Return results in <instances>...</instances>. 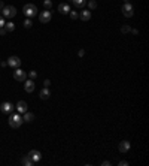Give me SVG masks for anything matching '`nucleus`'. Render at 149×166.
Instances as JSON below:
<instances>
[{
    "label": "nucleus",
    "instance_id": "1",
    "mask_svg": "<svg viewBox=\"0 0 149 166\" xmlns=\"http://www.w3.org/2000/svg\"><path fill=\"white\" fill-rule=\"evenodd\" d=\"M22 123H24V121H22L21 114H12V115L9 117V126H11L12 129H18Z\"/></svg>",
    "mask_w": 149,
    "mask_h": 166
},
{
    "label": "nucleus",
    "instance_id": "2",
    "mask_svg": "<svg viewBox=\"0 0 149 166\" xmlns=\"http://www.w3.org/2000/svg\"><path fill=\"white\" fill-rule=\"evenodd\" d=\"M22 12L27 18H33L34 15H37V8L33 5V3H27L26 6L22 8Z\"/></svg>",
    "mask_w": 149,
    "mask_h": 166
},
{
    "label": "nucleus",
    "instance_id": "3",
    "mask_svg": "<svg viewBox=\"0 0 149 166\" xmlns=\"http://www.w3.org/2000/svg\"><path fill=\"white\" fill-rule=\"evenodd\" d=\"M3 12V18H14L16 15V8L15 6H5L2 9Z\"/></svg>",
    "mask_w": 149,
    "mask_h": 166
},
{
    "label": "nucleus",
    "instance_id": "4",
    "mask_svg": "<svg viewBox=\"0 0 149 166\" xmlns=\"http://www.w3.org/2000/svg\"><path fill=\"white\" fill-rule=\"evenodd\" d=\"M122 14H124V17H127V18H131L133 15H134V9H133V5L128 2V3H124V6H122Z\"/></svg>",
    "mask_w": 149,
    "mask_h": 166
},
{
    "label": "nucleus",
    "instance_id": "5",
    "mask_svg": "<svg viewBox=\"0 0 149 166\" xmlns=\"http://www.w3.org/2000/svg\"><path fill=\"white\" fill-rule=\"evenodd\" d=\"M14 78H15L16 81H19V82H24V81L27 79V74L24 72L22 69H18V67H16L15 72H14Z\"/></svg>",
    "mask_w": 149,
    "mask_h": 166
},
{
    "label": "nucleus",
    "instance_id": "6",
    "mask_svg": "<svg viewBox=\"0 0 149 166\" xmlns=\"http://www.w3.org/2000/svg\"><path fill=\"white\" fill-rule=\"evenodd\" d=\"M51 18H52L51 11H48V9L39 14V21L42 22V24H46V22H49V21H51Z\"/></svg>",
    "mask_w": 149,
    "mask_h": 166
},
{
    "label": "nucleus",
    "instance_id": "7",
    "mask_svg": "<svg viewBox=\"0 0 149 166\" xmlns=\"http://www.w3.org/2000/svg\"><path fill=\"white\" fill-rule=\"evenodd\" d=\"M19 64H21V58L19 57H16V56H11L9 58H8V66H11V67H19Z\"/></svg>",
    "mask_w": 149,
    "mask_h": 166
},
{
    "label": "nucleus",
    "instance_id": "8",
    "mask_svg": "<svg viewBox=\"0 0 149 166\" xmlns=\"http://www.w3.org/2000/svg\"><path fill=\"white\" fill-rule=\"evenodd\" d=\"M29 156H30V159L33 160V163H37V162H40V159H42V154H40V151H37V150H32V151L29 153Z\"/></svg>",
    "mask_w": 149,
    "mask_h": 166
},
{
    "label": "nucleus",
    "instance_id": "9",
    "mask_svg": "<svg viewBox=\"0 0 149 166\" xmlns=\"http://www.w3.org/2000/svg\"><path fill=\"white\" fill-rule=\"evenodd\" d=\"M16 111H18V114H24V112H27V102H24V100H19L18 103H16Z\"/></svg>",
    "mask_w": 149,
    "mask_h": 166
},
{
    "label": "nucleus",
    "instance_id": "10",
    "mask_svg": "<svg viewBox=\"0 0 149 166\" xmlns=\"http://www.w3.org/2000/svg\"><path fill=\"white\" fill-rule=\"evenodd\" d=\"M14 105L11 103V102H5V103H2V106H0V109H2V112H5V114H11L12 111H14Z\"/></svg>",
    "mask_w": 149,
    "mask_h": 166
},
{
    "label": "nucleus",
    "instance_id": "11",
    "mask_svg": "<svg viewBox=\"0 0 149 166\" xmlns=\"http://www.w3.org/2000/svg\"><path fill=\"white\" fill-rule=\"evenodd\" d=\"M24 90H26L27 93H33L34 91V82H33V79H26V81H24Z\"/></svg>",
    "mask_w": 149,
    "mask_h": 166
},
{
    "label": "nucleus",
    "instance_id": "12",
    "mask_svg": "<svg viewBox=\"0 0 149 166\" xmlns=\"http://www.w3.org/2000/svg\"><path fill=\"white\" fill-rule=\"evenodd\" d=\"M130 142L128 141H122V142H119V145H118V150H119V153H127L128 150H130Z\"/></svg>",
    "mask_w": 149,
    "mask_h": 166
},
{
    "label": "nucleus",
    "instance_id": "13",
    "mask_svg": "<svg viewBox=\"0 0 149 166\" xmlns=\"http://www.w3.org/2000/svg\"><path fill=\"white\" fill-rule=\"evenodd\" d=\"M58 12L63 14V15H66V14L70 12V6H69L67 3H60V5H58Z\"/></svg>",
    "mask_w": 149,
    "mask_h": 166
},
{
    "label": "nucleus",
    "instance_id": "14",
    "mask_svg": "<svg viewBox=\"0 0 149 166\" xmlns=\"http://www.w3.org/2000/svg\"><path fill=\"white\" fill-rule=\"evenodd\" d=\"M34 120V115H33V112H24V117H22V121L24 123H32Z\"/></svg>",
    "mask_w": 149,
    "mask_h": 166
},
{
    "label": "nucleus",
    "instance_id": "15",
    "mask_svg": "<svg viewBox=\"0 0 149 166\" xmlns=\"http://www.w3.org/2000/svg\"><path fill=\"white\" fill-rule=\"evenodd\" d=\"M79 17H81V19H82V21H90V19H91V11L84 9V11L79 14Z\"/></svg>",
    "mask_w": 149,
    "mask_h": 166
},
{
    "label": "nucleus",
    "instance_id": "16",
    "mask_svg": "<svg viewBox=\"0 0 149 166\" xmlns=\"http://www.w3.org/2000/svg\"><path fill=\"white\" fill-rule=\"evenodd\" d=\"M21 163H22L24 166H33V165H34V163H33V160L30 159V156H29V154H27V156H22Z\"/></svg>",
    "mask_w": 149,
    "mask_h": 166
},
{
    "label": "nucleus",
    "instance_id": "17",
    "mask_svg": "<svg viewBox=\"0 0 149 166\" xmlns=\"http://www.w3.org/2000/svg\"><path fill=\"white\" fill-rule=\"evenodd\" d=\"M39 96H40V99H48L49 96H51V93H49V90H48V87H43V90L40 91V94H39Z\"/></svg>",
    "mask_w": 149,
    "mask_h": 166
},
{
    "label": "nucleus",
    "instance_id": "18",
    "mask_svg": "<svg viewBox=\"0 0 149 166\" xmlns=\"http://www.w3.org/2000/svg\"><path fill=\"white\" fill-rule=\"evenodd\" d=\"M72 3L76 8H84L87 5V0H72Z\"/></svg>",
    "mask_w": 149,
    "mask_h": 166
},
{
    "label": "nucleus",
    "instance_id": "19",
    "mask_svg": "<svg viewBox=\"0 0 149 166\" xmlns=\"http://www.w3.org/2000/svg\"><path fill=\"white\" fill-rule=\"evenodd\" d=\"M5 29L8 30V32H14L15 30V24H14V22H5Z\"/></svg>",
    "mask_w": 149,
    "mask_h": 166
},
{
    "label": "nucleus",
    "instance_id": "20",
    "mask_svg": "<svg viewBox=\"0 0 149 166\" xmlns=\"http://www.w3.org/2000/svg\"><path fill=\"white\" fill-rule=\"evenodd\" d=\"M43 6L49 11V9L52 8V0H43Z\"/></svg>",
    "mask_w": 149,
    "mask_h": 166
},
{
    "label": "nucleus",
    "instance_id": "21",
    "mask_svg": "<svg viewBox=\"0 0 149 166\" xmlns=\"http://www.w3.org/2000/svg\"><path fill=\"white\" fill-rule=\"evenodd\" d=\"M69 14H70V18L72 19H78L79 18V12H76V11H70Z\"/></svg>",
    "mask_w": 149,
    "mask_h": 166
},
{
    "label": "nucleus",
    "instance_id": "22",
    "mask_svg": "<svg viewBox=\"0 0 149 166\" xmlns=\"http://www.w3.org/2000/svg\"><path fill=\"white\" fill-rule=\"evenodd\" d=\"M32 26H33V21L30 18H27L26 21H24V27H26V29H30Z\"/></svg>",
    "mask_w": 149,
    "mask_h": 166
},
{
    "label": "nucleus",
    "instance_id": "23",
    "mask_svg": "<svg viewBox=\"0 0 149 166\" xmlns=\"http://www.w3.org/2000/svg\"><path fill=\"white\" fill-rule=\"evenodd\" d=\"M121 32H122V33H130V32H131V27H130V26H122V27H121Z\"/></svg>",
    "mask_w": 149,
    "mask_h": 166
},
{
    "label": "nucleus",
    "instance_id": "24",
    "mask_svg": "<svg viewBox=\"0 0 149 166\" xmlns=\"http://www.w3.org/2000/svg\"><path fill=\"white\" fill-rule=\"evenodd\" d=\"M88 6H90V9H95L97 8V2H95V0H90Z\"/></svg>",
    "mask_w": 149,
    "mask_h": 166
},
{
    "label": "nucleus",
    "instance_id": "25",
    "mask_svg": "<svg viewBox=\"0 0 149 166\" xmlns=\"http://www.w3.org/2000/svg\"><path fill=\"white\" fill-rule=\"evenodd\" d=\"M29 77H30V79H34V78L37 77V74L34 72V70H30V72H29Z\"/></svg>",
    "mask_w": 149,
    "mask_h": 166
},
{
    "label": "nucleus",
    "instance_id": "26",
    "mask_svg": "<svg viewBox=\"0 0 149 166\" xmlns=\"http://www.w3.org/2000/svg\"><path fill=\"white\" fill-rule=\"evenodd\" d=\"M6 33H8V30H6L5 27H0V35H2V36H5Z\"/></svg>",
    "mask_w": 149,
    "mask_h": 166
},
{
    "label": "nucleus",
    "instance_id": "27",
    "mask_svg": "<svg viewBox=\"0 0 149 166\" xmlns=\"http://www.w3.org/2000/svg\"><path fill=\"white\" fill-rule=\"evenodd\" d=\"M118 165H119V166H127V165H128V162H127V160H121Z\"/></svg>",
    "mask_w": 149,
    "mask_h": 166
},
{
    "label": "nucleus",
    "instance_id": "28",
    "mask_svg": "<svg viewBox=\"0 0 149 166\" xmlns=\"http://www.w3.org/2000/svg\"><path fill=\"white\" fill-rule=\"evenodd\" d=\"M49 85H51V81H49V79H45V81H43V87H49Z\"/></svg>",
    "mask_w": 149,
    "mask_h": 166
},
{
    "label": "nucleus",
    "instance_id": "29",
    "mask_svg": "<svg viewBox=\"0 0 149 166\" xmlns=\"http://www.w3.org/2000/svg\"><path fill=\"white\" fill-rule=\"evenodd\" d=\"M0 27H5V18L0 17Z\"/></svg>",
    "mask_w": 149,
    "mask_h": 166
},
{
    "label": "nucleus",
    "instance_id": "30",
    "mask_svg": "<svg viewBox=\"0 0 149 166\" xmlns=\"http://www.w3.org/2000/svg\"><path fill=\"white\" fill-rule=\"evenodd\" d=\"M78 56H79V57H84V56H85V51H84V50H79V51H78Z\"/></svg>",
    "mask_w": 149,
    "mask_h": 166
},
{
    "label": "nucleus",
    "instance_id": "31",
    "mask_svg": "<svg viewBox=\"0 0 149 166\" xmlns=\"http://www.w3.org/2000/svg\"><path fill=\"white\" fill-rule=\"evenodd\" d=\"M102 165H103V166H110L112 163H110V162H107V160H105V162H103Z\"/></svg>",
    "mask_w": 149,
    "mask_h": 166
},
{
    "label": "nucleus",
    "instance_id": "32",
    "mask_svg": "<svg viewBox=\"0 0 149 166\" xmlns=\"http://www.w3.org/2000/svg\"><path fill=\"white\" fill-rule=\"evenodd\" d=\"M5 8V5H3V2H0V12H2V9Z\"/></svg>",
    "mask_w": 149,
    "mask_h": 166
},
{
    "label": "nucleus",
    "instance_id": "33",
    "mask_svg": "<svg viewBox=\"0 0 149 166\" xmlns=\"http://www.w3.org/2000/svg\"><path fill=\"white\" fill-rule=\"evenodd\" d=\"M131 33H133V35H137V33H139V32H137V30H136V29H131Z\"/></svg>",
    "mask_w": 149,
    "mask_h": 166
},
{
    "label": "nucleus",
    "instance_id": "34",
    "mask_svg": "<svg viewBox=\"0 0 149 166\" xmlns=\"http://www.w3.org/2000/svg\"><path fill=\"white\" fill-rule=\"evenodd\" d=\"M124 2H125V3H128V2H130V0H124Z\"/></svg>",
    "mask_w": 149,
    "mask_h": 166
}]
</instances>
